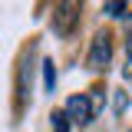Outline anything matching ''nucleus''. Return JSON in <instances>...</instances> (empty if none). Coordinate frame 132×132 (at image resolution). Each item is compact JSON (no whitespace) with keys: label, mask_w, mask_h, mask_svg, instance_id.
<instances>
[{"label":"nucleus","mask_w":132,"mask_h":132,"mask_svg":"<svg viewBox=\"0 0 132 132\" xmlns=\"http://www.w3.org/2000/svg\"><path fill=\"white\" fill-rule=\"evenodd\" d=\"M43 89L46 93L56 89V63L53 60H43Z\"/></svg>","instance_id":"nucleus-4"},{"label":"nucleus","mask_w":132,"mask_h":132,"mask_svg":"<svg viewBox=\"0 0 132 132\" xmlns=\"http://www.w3.org/2000/svg\"><path fill=\"white\" fill-rule=\"evenodd\" d=\"M112 63V33L99 30L93 36V43H89V53H86V66L93 69V73H102V69H109Z\"/></svg>","instance_id":"nucleus-1"},{"label":"nucleus","mask_w":132,"mask_h":132,"mask_svg":"<svg viewBox=\"0 0 132 132\" xmlns=\"http://www.w3.org/2000/svg\"><path fill=\"white\" fill-rule=\"evenodd\" d=\"M50 126H53V132H69V122H66L63 112H53V116H50Z\"/></svg>","instance_id":"nucleus-6"},{"label":"nucleus","mask_w":132,"mask_h":132,"mask_svg":"<svg viewBox=\"0 0 132 132\" xmlns=\"http://www.w3.org/2000/svg\"><path fill=\"white\" fill-rule=\"evenodd\" d=\"M129 10V3H122V0H112V3H102V13L106 16H122Z\"/></svg>","instance_id":"nucleus-5"},{"label":"nucleus","mask_w":132,"mask_h":132,"mask_svg":"<svg viewBox=\"0 0 132 132\" xmlns=\"http://www.w3.org/2000/svg\"><path fill=\"white\" fill-rule=\"evenodd\" d=\"M126 76H132V33H129V60H126Z\"/></svg>","instance_id":"nucleus-7"},{"label":"nucleus","mask_w":132,"mask_h":132,"mask_svg":"<svg viewBox=\"0 0 132 132\" xmlns=\"http://www.w3.org/2000/svg\"><path fill=\"white\" fill-rule=\"evenodd\" d=\"M126 109V93H116V112Z\"/></svg>","instance_id":"nucleus-8"},{"label":"nucleus","mask_w":132,"mask_h":132,"mask_svg":"<svg viewBox=\"0 0 132 132\" xmlns=\"http://www.w3.org/2000/svg\"><path fill=\"white\" fill-rule=\"evenodd\" d=\"M76 20H79V3H60V7H56V13H53V27H56V33L69 36Z\"/></svg>","instance_id":"nucleus-3"},{"label":"nucleus","mask_w":132,"mask_h":132,"mask_svg":"<svg viewBox=\"0 0 132 132\" xmlns=\"http://www.w3.org/2000/svg\"><path fill=\"white\" fill-rule=\"evenodd\" d=\"M63 116H66V122H69V126H89L96 112H93L89 96H86V93H79V96H69V99H66Z\"/></svg>","instance_id":"nucleus-2"}]
</instances>
